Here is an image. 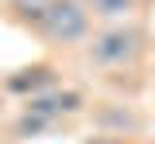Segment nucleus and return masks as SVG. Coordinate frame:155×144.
<instances>
[{"instance_id": "nucleus-7", "label": "nucleus", "mask_w": 155, "mask_h": 144, "mask_svg": "<svg viewBox=\"0 0 155 144\" xmlns=\"http://www.w3.org/2000/svg\"><path fill=\"white\" fill-rule=\"evenodd\" d=\"M93 20H105V23H128L143 8V0H85Z\"/></svg>"}, {"instance_id": "nucleus-3", "label": "nucleus", "mask_w": 155, "mask_h": 144, "mask_svg": "<svg viewBox=\"0 0 155 144\" xmlns=\"http://www.w3.org/2000/svg\"><path fill=\"white\" fill-rule=\"evenodd\" d=\"M89 109L85 101V94L78 90V86H54V90H47V94H35V98H27L23 101V113H35V117H47V121H70V117H81Z\"/></svg>"}, {"instance_id": "nucleus-8", "label": "nucleus", "mask_w": 155, "mask_h": 144, "mask_svg": "<svg viewBox=\"0 0 155 144\" xmlns=\"http://www.w3.org/2000/svg\"><path fill=\"white\" fill-rule=\"evenodd\" d=\"M85 144H132L128 136H113V132H97L93 140H85Z\"/></svg>"}, {"instance_id": "nucleus-9", "label": "nucleus", "mask_w": 155, "mask_h": 144, "mask_svg": "<svg viewBox=\"0 0 155 144\" xmlns=\"http://www.w3.org/2000/svg\"><path fill=\"white\" fill-rule=\"evenodd\" d=\"M0 4H8V0H0Z\"/></svg>"}, {"instance_id": "nucleus-6", "label": "nucleus", "mask_w": 155, "mask_h": 144, "mask_svg": "<svg viewBox=\"0 0 155 144\" xmlns=\"http://www.w3.org/2000/svg\"><path fill=\"white\" fill-rule=\"evenodd\" d=\"M47 12H51V0H8L4 4V16L19 27H27V31H35V35L47 20Z\"/></svg>"}, {"instance_id": "nucleus-4", "label": "nucleus", "mask_w": 155, "mask_h": 144, "mask_svg": "<svg viewBox=\"0 0 155 144\" xmlns=\"http://www.w3.org/2000/svg\"><path fill=\"white\" fill-rule=\"evenodd\" d=\"M54 86H58V66L54 62H31V66L12 70L8 78H0V94H4V98L27 101V98L47 94V90H54Z\"/></svg>"}, {"instance_id": "nucleus-1", "label": "nucleus", "mask_w": 155, "mask_h": 144, "mask_svg": "<svg viewBox=\"0 0 155 144\" xmlns=\"http://www.w3.org/2000/svg\"><path fill=\"white\" fill-rule=\"evenodd\" d=\"M81 51H85L89 66L105 70V74L136 70V62L143 59V51H147V31L140 23H132V20L128 23H105V27H97L89 35V43Z\"/></svg>"}, {"instance_id": "nucleus-2", "label": "nucleus", "mask_w": 155, "mask_h": 144, "mask_svg": "<svg viewBox=\"0 0 155 144\" xmlns=\"http://www.w3.org/2000/svg\"><path fill=\"white\" fill-rule=\"evenodd\" d=\"M93 31H97L93 12L85 0H51V12L39 27V39L58 51H74V47H85Z\"/></svg>"}, {"instance_id": "nucleus-5", "label": "nucleus", "mask_w": 155, "mask_h": 144, "mask_svg": "<svg viewBox=\"0 0 155 144\" xmlns=\"http://www.w3.org/2000/svg\"><path fill=\"white\" fill-rule=\"evenodd\" d=\"M89 117L101 132H113V136H136L143 129V117L124 101H101L97 109H89Z\"/></svg>"}]
</instances>
